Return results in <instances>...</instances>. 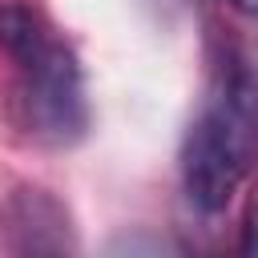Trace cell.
Masks as SVG:
<instances>
[{"instance_id": "obj_1", "label": "cell", "mask_w": 258, "mask_h": 258, "mask_svg": "<svg viewBox=\"0 0 258 258\" xmlns=\"http://www.w3.org/2000/svg\"><path fill=\"white\" fill-rule=\"evenodd\" d=\"M0 52L12 60L8 113L40 145H73L89 125L85 81L60 32L24 0H0Z\"/></svg>"}, {"instance_id": "obj_2", "label": "cell", "mask_w": 258, "mask_h": 258, "mask_svg": "<svg viewBox=\"0 0 258 258\" xmlns=\"http://www.w3.org/2000/svg\"><path fill=\"white\" fill-rule=\"evenodd\" d=\"M258 149V81L234 64L226 69L181 141V185L194 210L218 214L234 202Z\"/></svg>"}, {"instance_id": "obj_3", "label": "cell", "mask_w": 258, "mask_h": 258, "mask_svg": "<svg viewBox=\"0 0 258 258\" xmlns=\"http://www.w3.org/2000/svg\"><path fill=\"white\" fill-rule=\"evenodd\" d=\"M0 254L4 258H81L69 206L36 181L12 185L0 202Z\"/></svg>"}, {"instance_id": "obj_4", "label": "cell", "mask_w": 258, "mask_h": 258, "mask_svg": "<svg viewBox=\"0 0 258 258\" xmlns=\"http://www.w3.org/2000/svg\"><path fill=\"white\" fill-rule=\"evenodd\" d=\"M230 8H238L242 16H258V0H230Z\"/></svg>"}]
</instances>
